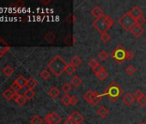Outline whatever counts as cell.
Instances as JSON below:
<instances>
[{
    "label": "cell",
    "instance_id": "1",
    "mask_svg": "<svg viewBox=\"0 0 146 124\" xmlns=\"http://www.w3.org/2000/svg\"><path fill=\"white\" fill-rule=\"evenodd\" d=\"M67 63L60 55H55L48 63L50 71L56 76H60L65 70Z\"/></svg>",
    "mask_w": 146,
    "mask_h": 124
},
{
    "label": "cell",
    "instance_id": "2",
    "mask_svg": "<svg viewBox=\"0 0 146 124\" xmlns=\"http://www.w3.org/2000/svg\"><path fill=\"white\" fill-rule=\"evenodd\" d=\"M114 24V21L113 18H111L109 16L104 15L102 17H99L96 19L93 23L92 25L93 27L101 34L107 33V31Z\"/></svg>",
    "mask_w": 146,
    "mask_h": 124
},
{
    "label": "cell",
    "instance_id": "3",
    "mask_svg": "<svg viewBox=\"0 0 146 124\" xmlns=\"http://www.w3.org/2000/svg\"><path fill=\"white\" fill-rule=\"evenodd\" d=\"M123 92L124 91L121 88V86L117 83L113 82L108 85V87L106 89L102 96H107L112 102H116L119 98V97H121Z\"/></svg>",
    "mask_w": 146,
    "mask_h": 124
},
{
    "label": "cell",
    "instance_id": "4",
    "mask_svg": "<svg viewBox=\"0 0 146 124\" xmlns=\"http://www.w3.org/2000/svg\"><path fill=\"white\" fill-rule=\"evenodd\" d=\"M119 25L126 31H130L133 26L136 25V20L131 16L130 12H125L119 19Z\"/></svg>",
    "mask_w": 146,
    "mask_h": 124
},
{
    "label": "cell",
    "instance_id": "5",
    "mask_svg": "<svg viewBox=\"0 0 146 124\" xmlns=\"http://www.w3.org/2000/svg\"><path fill=\"white\" fill-rule=\"evenodd\" d=\"M126 51L123 46L119 45L111 52V57L119 64H121L124 60L126 59Z\"/></svg>",
    "mask_w": 146,
    "mask_h": 124
},
{
    "label": "cell",
    "instance_id": "6",
    "mask_svg": "<svg viewBox=\"0 0 146 124\" xmlns=\"http://www.w3.org/2000/svg\"><path fill=\"white\" fill-rule=\"evenodd\" d=\"M45 121L48 124H59L61 121V117L56 112H52L45 116Z\"/></svg>",
    "mask_w": 146,
    "mask_h": 124
},
{
    "label": "cell",
    "instance_id": "7",
    "mask_svg": "<svg viewBox=\"0 0 146 124\" xmlns=\"http://www.w3.org/2000/svg\"><path fill=\"white\" fill-rule=\"evenodd\" d=\"M11 48V46L7 43V41L0 37V58H2Z\"/></svg>",
    "mask_w": 146,
    "mask_h": 124
},
{
    "label": "cell",
    "instance_id": "8",
    "mask_svg": "<svg viewBox=\"0 0 146 124\" xmlns=\"http://www.w3.org/2000/svg\"><path fill=\"white\" fill-rule=\"evenodd\" d=\"M71 118H72V120L74 121L77 124H81L84 121V115H81L78 111H77V110H75V111H73L71 114H70V115Z\"/></svg>",
    "mask_w": 146,
    "mask_h": 124
},
{
    "label": "cell",
    "instance_id": "9",
    "mask_svg": "<svg viewBox=\"0 0 146 124\" xmlns=\"http://www.w3.org/2000/svg\"><path fill=\"white\" fill-rule=\"evenodd\" d=\"M130 14L131 16L137 21L138 18H140L141 17H143V11L142 10L138 7V6H134L130 11Z\"/></svg>",
    "mask_w": 146,
    "mask_h": 124
},
{
    "label": "cell",
    "instance_id": "10",
    "mask_svg": "<svg viewBox=\"0 0 146 124\" xmlns=\"http://www.w3.org/2000/svg\"><path fill=\"white\" fill-rule=\"evenodd\" d=\"M135 97L133 96V94H131V93H126L124 95L123 98H122V101L123 103L126 105V106H131L135 102Z\"/></svg>",
    "mask_w": 146,
    "mask_h": 124
},
{
    "label": "cell",
    "instance_id": "11",
    "mask_svg": "<svg viewBox=\"0 0 146 124\" xmlns=\"http://www.w3.org/2000/svg\"><path fill=\"white\" fill-rule=\"evenodd\" d=\"M130 32H131V35H133L135 37L138 38V37H140V36L143 35V29L142 28V26L136 24V25L133 26V28L130 30Z\"/></svg>",
    "mask_w": 146,
    "mask_h": 124
},
{
    "label": "cell",
    "instance_id": "12",
    "mask_svg": "<svg viewBox=\"0 0 146 124\" xmlns=\"http://www.w3.org/2000/svg\"><path fill=\"white\" fill-rule=\"evenodd\" d=\"M90 13L92 14L93 17H96V19H97V18H99V17H102V16L105 15L104 12H103V11H102L99 6H94V7L92 8V10L90 11Z\"/></svg>",
    "mask_w": 146,
    "mask_h": 124
},
{
    "label": "cell",
    "instance_id": "13",
    "mask_svg": "<svg viewBox=\"0 0 146 124\" xmlns=\"http://www.w3.org/2000/svg\"><path fill=\"white\" fill-rule=\"evenodd\" d=\"M98 93L97 92H96V91H88L85 94H84V99L87 102V103H89L90 104L91 103V102L93 101V99H94V97L97 95Z\"/></svg>",
    "mask_w": 146,
    "mask_h": 124
},
{
    "label": "cell",
    "instance_id": "14",
    "mask_svg": "<svg viewBox=\"0 0 146 124\" xmlns=\"http://www.w3.org/2000/svg\"><path fill=\"white\" fill-rule=\"evenodd\" d=\"M108 114H109L108 109L106 107H104V106H102V107H100V108L97 109V115H98L101 118H105V117H107V116L108 115Z\"/></svg>",
    "mask_w": 146,
    "mask_h": 124
},
{
    "label": "cell",
    "instance_id": "15",
    "mask_svg": "<svg viewBox=\"0 0 146 124\" xmlns=\"http://www.w3.org/2000/svg\"><path fill=\"white\" fill-rule=\"evenodd\" d=\"M47 94H48L51 97L56 98V97H58L59 96L60 91H59L57 87H52V88H50V89L48 90Z\"/></svg>",
    "mask_w": 146,
    "mask_h": 124
},
{
    "label": "cell",
    "instance_id": "16",
    "mask_svg": "<svg viewBox=\"0 0 146 124\" xmlns=\"http://www.w3.org/2000/svg\"><path fill=\"white\" fill-rule=\"evenodd\" d=\"M70 85L72 86H74V87H78L82 85L83 83V80L81 78H79L78 76H75V77H73L71 79H70Z\"/></svg>",
    "mask_w": 146,
    "mask_h": 124
},
{
    "label": "cell",
    "instance_id": "17",
    "mask_svg": "<svg viewBox=\"0 0 146 124\" xmlns=\"http://www.w3.org/2000/svg\"><path fill=\"white\" fill-rule=\"evenodd\" d=\"M82 62H83L82 59H81L79 56H77V55H76V56H73V57L71 58L70 63L71 65H73L74 67H79V66L82 64Z\"/></svg>",
    "mask_w": 146,
    "mask_h": 124
},
{
    "label": "cell",
    "instance_id": "18",
    "mask_svg": "<svg viewBox=\"0 0 146 124\" xmlns=\"http://www.w3.org/2000/svg\"><path fill=\"white\" fill-rule=\"evenodd\" d=\"M43 38H44V40H45L46 41H47L48 43H52V42L55 40L56 35H55V34L52 33V32H46V33L44 35Z\"/></svg>",
    "mask_w": 146,
    "mask_h": 124
},
{
    "label": "cell",
    "instance_id": "19",
    "mask_svg": "<svg viewBox=\"0 0 146 124\" xmlns=\"http://www.w3.org/2000/svg\"><path fill=\"white\" fill-rule=\"evenodd\" d=\"M77 70V67H74L73 65H71L70 63L67 64L66 67H65V70H64V73H66L68 75H72L73 73H74Z\"/></svg>",
    "mask_w": 146,
    "mask_h": 124
},
{
    "label": "cell",
    "instance_id": "20",
    "mask_svg": "<svg viewBox=\"0 0 146 124\" xmlns=\"http://www.w3.org/2000/svg\"><path fill=\"white\" fill-rule=\"evenodd\" d=\"M15 81L18 84V85H19L22 89H23V87L27 86V79H26L23 76H19Z\"/></svg>",
    "mask_w": 146,
    "mask_h": 124
},
{
    "label": "cell",
    "instance_id": "21",
    "mask_svg": "<svg viewBox=\"0 0 146 124\" xmlns=\"http://www.w3.org/2000/svg\"><path fill=\"white\" fill-rule=\"evenodd\" d=\"M3 73H5V75L6 76V77H11L12 74H13V73H14V68L12 67H11V66H6L4 69H3Z\"/></svg>",
    "mask_w": 146,
    "mask_h": 124
},
{
    "label": "cell",
    "instance_id": "22",
    "mask_svg": "<svg viewBox=\"0 0 146 124\" xmlns=\"http://www.w3.org/2000/svg\"><path fill=\"white\" fill-rule=\"evenodd\" d=\"M23 96L27 98V100H31V99H33V98L35 97V92L32 89H28V90L24 92V95H23Z\"/></svg>",
    "mask_w": 146,
    "mask_h": 124
},
{
    "label": "cell",
    "instance_id": "23",
    "mask_svg": "<svg viewBox=\"0 0 146 124\" xmlns=\"http://www.w3.org/2000/svg\"><path fill=\"white\" fill-rule=\"evenodd\" d=\"M14 94H15V92H14L12 90L8 89V90H6V91L3 93V97H4L6 100H11V99H12Z\"/></svg>",
    "mask_w": 146,
    "mask_h": 124
},
{
    "label": "cell",
    "instance_id": "24",
    "mask_svg": "<svg viewBox=\"0 0 146 124\" xmlns=\"http://www.w3.org/2000/svg\"><path fill=\"white\" fill-rule=\"evenodd\" d=\"M36 85H37V81L34 78H29V79H27V86L29 87V89L33 90Z\"/></svg>",
    "mask_w": 146,
    "mask_h": 124
},
{
    "label": "cell",
    "instance_id": "25",
    "mask_svg": "<svg viewBox=\"0 0 146 124\" xmlns=\"http://www.w3.org/2000/svg\"><path fill=\"white\" fill-rule=\"evenodd\" d=\"M31 124H42L43 123V120L37 115H35L32 119L30 120Z\"/></svg>",
    "mask_w": 146,
    "mask_h": 124
},
{
    "label": "cell",
    "instance_id": "26",
    "mask_svg": "<svg viewBox=\"0 0 146 124\" xmlns=\"http://www.w3.org/2000/svg\"><path fill=\"white\" fill-rule=\"evenodd\" d=\"M98 57H99V59H100L102 61H105V60H107L108 58L109 57V54L108 53V52H107L106 50H102V51L99 53Z\"/></svg>",
    "mask_w": 146,
    "mask_h": 124
},
{
    "label": "cell",
    "instance_id": "27",
    "mask_svg": "<svg viewBox=\"0 0 146 124\" xmlns=\"http://www.w3.org/2000/svg\"><path fill=\"white\" fill-rule=\"evenodd\" d=\"M16 103L20 105V106H23L26 103H27V98L23 96V95H20V97H18V99L16 101Z\"/></svg>",
    "mask_w": 146,
    "mask_h": 124
},
{
    "label": "cell",
    "instance_id": "28",
    "mask_svg": "<svg viewBox=\"0 0 146 124\" xmlns=\"http://www.w3.org/2000/svg\"><path fill=\"white\" fill-rule=\"evenodd\" d=\"M108 72L106 71V70H103L102 72H101L99 74H97L96 75V77L98 78V79H100V80H105L107 78H108Z\"/></svg>",
    "mask_w": 146,
    "mask_h": 124
},
{
    "label": "cell",
    "instance_id": "29",
    "mask_svg": "<svg viewBox=\"0 0 146 124\" xmlns=\"http://www.w3.org/2000/svg\"><path fill=\"white\" fill-rule=\"evenodd\" d=\"M70 97H71V96H69L68 94L64 95V96L62 97V99H61L62 103H63L64 105H65V106L70 105Z\"/></svg>",
    "mask_w": 146,
    "mask_h": 124
},
{
    "label": "cell",
    "instance_id": "30",
    "mask_svg": "<svg viewBox=\"0 0 146 124\" xmlns=\"http://www.w3.org/2000/svg\"><path fill=\"white\" fill-rule=\"evenodd\" d=\"M136 68L132 66H128L125 69V73H127L128 75H133L135 73H136Z\"/></svg>",
    "mask_w": 146,
    "mask_h": 124
},
{
    "label": "cell",
    "instance_id": "31",
    "mask_svg": "<svg viewBox=\"0 0 146 124\" xmlns=\"http://www.w3.org/2000/svg\"><path fill=\"white\" fill-rule=\"evenodd\" d=\"M102 95L97 94V95L94 97V99H93V101L91 102L90 104H92V105H97V104L102 101Z\"/></svg>",
    "mask_w": 146,
    "mask_h": 124
},
{
    "label": "cell",
    "instance_id": "32",
    "mask_svg": "<svg viewBox=\"0 0 146 124\" xmlns=\"http://www.w3.org/2000/svg\"><path fill=\"white\" fill-rule=\"evenodd\" d=\"M50 77H51V73L47 70H43L40 73V78L44 80H47Z\"/></svg>",
    "mask_w": 146,
    "mask_h": 124
},
{
    "label": "cell",
    "instance_id": "33",
    "mask_svg": "<svg viewBox=\"0 0 146 124\" xmlns=\"http://www.w3.org/2000/svg\"><path fill=\"white\" fill-rule=\"evenodd\" d=\"M110 39H111V37H110V35L108 33H103V34L101 35V41L102 42H104V43L108 42L110 41Z\"/></svg>",
    "mask_w": 146,
    "mask_h": 124
},
{
    "label": "cell",
    "instance_id": "34",
    "mask_svg": "<svg viewBox=\"0 0 146 124\" xmlns=\"http://www.w3.org/2000/svg\"><path fill=\"white\" fill-rule=\"evenodd\" d=\"M92 70H93V72L95 73V74L97 75V74H99L101 72H102L103 70H105V68H104L101 64H98V65H97L95 68H93Z\"/></svg>",
    "mask_w": 146,
    "mask_h": 124
},
{
    "label": "cell",
    "instance_id": "35",
    "mask_svg": "<svg viewBox=\"0 0 146 124\" xmlns=\"http://www.w3.org/2000/svg\"><path fill=\"white\" fill-rule=\"evenodd\" d=\"M98 64H99V63L96 61V59H90V60H89V62H88V66H89L90 67H91L92 69H93V68H95Z\"/></svg>",
    "mask_w": 146,
    "mask_h": 124
},
{
    "label": "cell",
    "instance_id": "36",
    "mask_svg": "<svg viewBox=\"0 0 146 124\" xmlns=\"http://www.w3.org/2000/svg\"><path fill=\"white\" fill-rule=\"evenodd\" d=\"M133 96H134L135 99L137 101L138 99H140L142 97H143V96H144V93H143L141 90H137V91H135V93L133 94Z\"/></svg>",
    "mask_w": 146,
    "mask_h": 124
},
{
    "label": "cell",
    "instance_id": "37",
    "mask_svg": "<svg viewBox=\"0 0 146 124\" xmlns=\"http://www.w3.org/2000/svg\"><path fill=\"white\" fill-rule=\"evenodd\" d=\"M11 90H12L14 92H18V91L22 89V88L18 85V84H17L16 81H14V82L12 83V85H11Z\"/></svg>",
    "mask_w": 146,
    "mask_h": 124
},
{
    "label": "cell",
    "instance_id": "38",
    "mask_svg": "<svg viewBox=\"0 0 146 124\" xmlns=\"http://www.w3.org/2000/svg\"><path fill=\"white\" fill-rule=\"evenodd\" d=\"M62 90H63L64 92H65V93L67 94V93H69V92L71 91V86H70V84L66 83V84H64V85H62Z\"/></svg>",
    "mask_w": 146,
    "mask_h": 124
},
{
    "label": "cell",
    "instance_id": "39",
    "mask_svg": "<svg viewBox=\"0 0 146 124\" xmlns=\"http://www.w3.org/2000/svg\"><path fill=\"white\" fill-rule=\"evenodd\" d=\"M137 103H138V104H139L141 107H144V106L146 105V96L144 95V96L142 97L140 99H138V100H137Z\"/></svg>",
    "mask_w": 146,
    "mask_h": 124
},
{
    "label": "cell",
    "instance_id": "40",
    "mask_svg": "<svg viewBox=\"0 0 146 124\" xmlns=\"http://www.w3.org/2000/svg\"><path fill=\"white\" fill-rule=\"evenodd\" d=\"M78 97H75V96H71V97H70V105H71V106H75V105H77V104H78Z\"/></svg>",
    "mask_w": 146,
    "mask_h": 124
},
{
    "label": "cell",
    "instance_id": "41",
    "mask_svg": "<svg viewBox=\"0 0 146 124\" xmlns=\"http://www.w3.org/2000/svg\"><path fill=\"white\" fill-rule=\"evenodd\" d=\"M145 22H146V19H145V18L143 17H143H141L140 18H138V19L136 21V24L142 26L143 23H145Z\"/></svg>",
    "mask_w": 146,
    "mask_h": 124
},
{
    "label": "cell",
    "instance_id": "42",
    "mask_svg": "<svg viewBox=\"0 0 146 124\" xmlns=\"http://www.w3.org/2000/svg\"><path fill=\"white\" fill-rule=\"evenodd\" d=\"M133 57H134V53L131 52V51H130V50H127L126 51V60H130Z\"/></svg>",
    "mask_w": 146,
    "mask_h": 124
},
{
    "label": "cell",
    "instance_id": "43",
    "mask_svg": "<svg viewBox=\"0 0 146 124\" xmlns=\"http://www.w3.org/2000/svg\"><path fill=\"white\" fill-rule=\"evenodd\" d=\"M64 124H77V123L72 120V118H71L70 116H69V117H67V118L64 120Z\"/></svg>",
    "mask_w": 146,
    "mask_h": 124
},
{
    "label": "cell",
    "instance_id": "44",
    "mask_svg": "<svg viewBox=\"0 0 146 124\" xmlns=\"http://www.w3.org/2000/svg\"><path fill=\"white\" fill-rule=\"evenodd\" d=\"M14 6L18 7V8H21V7H23V1H21V0H19V1H17V2L14 4Z\"/></svg>",
    "mask_w": 146,
    "mask_h": 124
},
{
    "label": "cell",
    "instance_id": "45",
    "mask_svg": "<svg viewBox=\"0 0 146 124\" xmlns=\"http://www.w3.org/2000/svg\"><path fill=\"white\" fill-rule=\"evenodd\" d=\"M20 97V94H18V92H15V94H14V96H13V97H12V99L16 102L17 99H18V97Z\"/></svg>",
    "mask_w": 146,
    "mask_h": 124
},
{
    "label": "cell",
    "instance_id": "46",
    "mask_svg": "<svg viewBox=\"0 0 146 124\" xmlns=\"http://www.w3.org/2000/svg\"><path fill=\"white\" fill-rule=\"evenodd\" d=\"M50 2H51L50 0H48V1H46V2L43 1V0H41V1H40V3H41V4H43V5H47V4H49Z\"/></svg>",
    "mask_w": 146,
    "mask_h": 124
},
{
    "label": "cell",
    "instance_id": "47",
    "mask_svg": "<svg viewBox=\"0 0 146 124\" xmlns=\"http://www.w3.org/2000/svg\"><path fill=\"white\" fill-rule=\"evenodd\" d=\"M140 124H146V123H145V122H141Z\"/></svg>",
    "mask_w": 146,
    "mask_h": 124
},
{
    "label": "cell",
    "instance_id": "48",
    "mask_svg": "<svg viewBox=\"0 0 146 124\" xmlns=\"http://www.w3.org/2000/svg\"><path fill=\"white\" fill-rule=\"evenodd\" d=\"M145 43H146V40H145Z\"/></svg>",
    "mask_w": 146,
    "mask_h": 124
},
{
    "label": "cell",
    "instance_id": "49",
    "mask_svg": "<svg viewBox=\"0 0 146 124\" xmlns=\"http://www.w3.org/2000/svg\"><path fill=\"white\" fill-rule=\"evenodd\" d=\"M145 121H146V119H145Z\"/></svg>",
    "mask_w": 146,
    "mask_h": 124
}]
</instances>
